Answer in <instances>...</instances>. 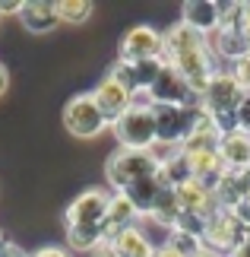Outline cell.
<instances>
[{
  "label": "cell",
  "mask_w": 250,
  "mask_h": 257,
  "mask_svg": "<svg viewBox=\"0 0 250 257\" xmlns=\"http://www.w3.org/2000/svg\"><path fill=\"white\" fill-rule=\"evenodd\" d=\"M67 244L73 251H98L108 241L102 225H67Z\"/></svg>",
  "instance_id": "44dd1931"
},
{
  "label": "cell",
  "mask_w": 250,
  "mask_h": 257,
  "mask_svg": "<svg viewBox=\"0 0 250 257\" xmlns=\"http://www.w3.org/2000/svg\"><path fill=\"white\" fill-rule=\"evenodd\" d=\"M187 162H190V172H193L196 181H203V184H209V187H215L218 178L228 175V169H225V162H222V156H218V150L193 153V156H187Z\"/></svg>",
  "instance_id": "d6986e66"
},
{
  "label": "cell",
  "mask_w": 250,
  "mask_h": 257,
  "mask_svg": "<svg viewBox=\"0 0 250 257\" xmlns=\"http://www.w3.org/2000/svg\"><path fill=\"white\" fill-rule=\"evenodd\" d=\"M95 257H117V254H114V248H111V244H102V248L95 251Z\"/></svg>",
  "instance_id": "74e56055"
},
{
  "label": "cell",
  "mask_w": 250,
  "mask_h": 257,
  "mask_svg": "<svg viewBox=\"0 0 250 257\" xmlns=\"http://www.w3.org/2000/svg\"><path fill=\"white\" fill-rule=\"evenodd\" d=\"M250 238V229L237 219L234 210H215L206 222V235H203V244L209 251L222 254V257H231L241 244Z\"/></svg>",
  "instance_id": "5b68a950"
},
{
  "label": "cell",
  "mask_w": 250,
  "mask_h": 257,
  "mask_svg": "<svg viewBox=\"0 0 250 257\" xmlns=\"http://www.w3.org/2000/svg\"><path fill=\"white\" fill-rule=\"evenodd\" d=\"M7 86H10V73H7V67L0 64V95L7 92Z\"/></svg>",
  "instance_id": "8d00e7d4"
},
{
  "label": "cell",
  "mask_w": 250,
  "mask_h": 257,
  "mask_svg": "<svg viewBox=\"0 0 250 257\" xmlns=\"http://www.w3.org/2000/svg\"><path fill=\"white\" fill-rule=\"evenodd\" d=\"M196 108H177V105H152L155 114V134L162 143H184V137L190 134Z\"/></svg>",
  "instance_id": "30bf717a"
},
{
  "label": "cell",
  "mask_w": 250,
  "mask_h": 257,
  "mask_svg": "<svg viewBox=\"0 0 250 257\" xmlns=\"http://www.w3.org/2000/svg\"><path fill=\"white\" fill-rule=\"evenodd\" d=\"M237 29H241V35H244L247 42H250V4H244V13H241V26H237Z\"/></svg>",
  "instance_id": "836d02e7"
},
{
  "label": "cell",
  "mask_w": 250,
  "mask_h": 257,
  "mask_svg": "<svg viewBox=\"0 0 250 257\" xmlns=\"http://www.w3.org/2000/svg\"><path fill=\"white\" fill-rule=\"evenodd\" d=\"M32 257H70V254H67L64 248H38Z\"/></svg>",
  "instance_id": "e575fe53"
},
{
  "label": "cell",
  "mask_w": 250,
  "mask_h": 257,
  "mask_svg": "<svg viewBox=\"0 0 250 257\" xmlns=\"http://www.w3.org/2000/svg\"><path fill=\"white\" fill-rule=\"evenodd\" d=\"M64 127H67L70 137H76V140H92V137H98L111 124L105 121V114L98 111L95 98L89 92V95H73L64 105Z\"/></svg>",
  "instance_id": "8992f818"
},
{
  "label": "cell",
  "mask_w": 250,
  "mask_h": 257,
  "mask_svg": "<svg viewBox=\"0 0 250 257\" xmlns=\"http://www.w3.org/2000/svg\"><path fill=\"white\" fill-rule=\"evenodd\" d=\"M206 216H196V213H187L181 210V216H177V222L171 225L174 232H187V235H193V238H203L206 235Z\"/></svg>",
  "instance_id": "83f0119b"
},
{
  "label": "cell",
  "mask_w": 250,
  "mask_h": 257,
  "mask_svg": "<svg viewBox=\"0 0 250 257\" xmlns=\"http://www.w3.org/2000/svg\"><path fill=\"white\" fill-rule=\"evenodd\" d=\"M212 191H215V203H218V210H234V206L244 200V191H241V184H237L234 172H228V175L218 178V184L212 187Z\"/></svg>",
  "instance_id": "603a6c76"
},
{
  "label": "cell",
  "mask_w": 250,
  "mask_h": 257,
  "mask_svg": "<svg viewBox=\"0 0 250 257\" xmlns=\"http://www.w3.org/2000/svg\"><path fill=\"white\" fill-rule=\"evenodd\" d=\"M165 64L174 67L177 73L190 83L196 95H203V89L209 86V80L222 70L218 57L209 48V38L199 35L196 29H190L184 23H174L171 29H165Z\"/></svg>",
  "instance_id": "6da1fadb"
},
{
  "label": "cell",
  "mask_w": 250,
  "mask_h": 257,
  "mask_svg": "<svg viewBox=\"0 0 250 257\" xmlns=\"http://www.w3.org/2000/svg\"><path fill=\"white\" fill-rule=\"evenodd\" d=\"M0 257H32V254H26V248H19L16 241H7L4 248H0Z\"/></svg>",
  "instance_id": "1f68e13d"
},
{
  "label": "cell",
  "mask_w": 250,
  "mask_h": 257,
  "mask_svg": "<svg viewBox=\"0 0 250 257\" xmlns=\"http://www.w3.org/2000/svg\"><path fill=\"white\" fill-rule=\"evenodd\" d=\"M136 216H139V210L130 203V197H127L124 191H114V194H111V203H108V213H105V222H102L105 241H111L114 235H121L124 229H130Z\"/></svg>",
  "instance_id": "2e32d148"
},
{
  "label": "cell",
  "mask_w": 250,
  "mask_h": 257,
  "mask_svg": "<svg viewBox=\"0 0 250 257\" xmlns=\"http://www.w3.org/2000/svg\"><path fill=\"white\" fill-rule=\"evenodd\" d=\"M234 178H237V184H241V191H244V197H247V194H250V169L234 172Z\"/></svg>",
  "instance_id": "d590c367"
},
{
  "label": "cell",
  "mask_w": 250,
  "mask_h": 257,
  "mask_svg": "<svg viewBox=\"0 0 250 257\" xmlns=\"http://www.w3.org/2000/svg\"><path fill=\"white\" fill-rule=\"evenodd\" d=\"M108 244L114 248L117 257H155V251H158L136 225H130V229H124L121 235H114Z\"/></svg>",
  "instance_id": "ac0fdd59"
},
{
  "label": "cell",
  "mask_w": 250,
  "mask_h": 257,
  "mask_svg": "<svg viewBox=\"0 0 250 257\" xmlns=\"http://www.w3.org/2000/svg\"><path fill=\"white\" fill-rule=\"evenodd\" d=\"M181 197H177V187H165L162 194H158V200L152 203V210H149V216H152L155 222H162V225H171L177 222V216H181Z\"/></svg>",
  "instance_id": "7402d4cb"
},
{
  "label": "cell",
  "mask_w": 250,
  "mask_h": 257,
  "mask_svg": "<svg viewBox=\"0 0 250 257\" xmlns=\"http://www.w3.org/2000/svg\"><path fill=\"white\" fill-rule=\"evenodd\" d=\"M181 23L196 29L199 35H215L218 26H222V16H218V0H187L181 7Z\"/></svg>",
  "instance_id": "7c38bea8"
},
{
  "label": "cell",
  "mask_w": 250,
  "mask_h": 257,
  "mask_svg": "<svg viewBox=\"0 0 250 257\" xmlns=\"http://www.w3.org/2000/svg\"><path fill=\"white\" fill-rule=\"evenodd\" d=\"M165 181H162V175H152V178H143V181H136V184H130L127 187V197H130V203L139 210V216H149V210H152V203L158 200V194L165 191Z\"/></svg>",
  "instance_id": "ffe728a7"
},
{
  "label": "cell",
  "mask_w": 250,
  "mask_h": 257,
  "mask_svg": "<svg viewBox=\"0 0 250 257\" xmlns=\"http://www.w3.org/2000/svg\"><path fill=\"white\" fill-rule=\"evenodd\" d=\"M111 131L117 137V143L124 146V150H139V153H149V146L158 140L155 134V114H152V102H149V95H136L133 105L127 108L124 117H117L111 124Z\"/></svg>",
  "instance_id": "7a4b0ae2"
},
{
  "label": "cell",
  "mask_w": 250,
  "mask_h": 257,
  "mask_svg": "<svg viewBox=\"0 0 250 257\" xmlns=\"http://www.w3.org/2000/svg\"><path fill=\"white\" fill-rule=\"evenodd\" d=\"M244 89L241 83L234 80V73L231 70H218L212 80H209V86L203 89V108L209 114H215V121L218 127H222V134L225 131H231L234 127V111H237V105L244 102Z\"/></svg>",
  "instance_id": "3957f363"
},
{
  "label": "cell",
  "mask_w": 250,
  "mask_h": 257,
  "mask_svg": "<svg viewBox=\"0 0 250 257\" xmlns=\"http://www.w3.org/2000/svg\"><path fill=\"white\" fill-rule=\"evenodd\" d=\"M209 48L218 61H228V64H237L241 57L250 54V42L241 35V29H218L215 35H209Z\"/></svg>",
  "instance_id": "e0dca14e"
},
{
  "label": "cell",
  "mask_w": 250,
  "mask_h": 257,
  "mask_svg": "<svg viewBox=\"0 0 250 257\" xmlns=\"http://www.w3.org/2000/svg\"><path fill=\"white\" fill-rule=\"evenodd\" d=\"M19 19H23V26L32 35H48V32H54V29L61 26V16H57L54 0H26Z\"/></svg>",
  "instance_id": "5bb4252c"
},
{
  "label": "cell",
  "mask_w": 250,
  "mask_h": 257,
  "mask_svg": "<svg viewBox=\"0 0 250 257\" xmlns=\"http://www.w3.org/2000/svg\"><path fill=\"white\" fill-rule=\"evenodd\" d=\"M108 203H111V194L102 191V187H89L76 197L73 203L67 206V225H102Z\"/></svg>",
  "instance_id": "9c48e42d"
},
{
  "label": "cell",
  "mask_w": 250,
  "mask_h": 257,
  "mask_svg": "<svg viewBox=\"0 0 250 257\" xmlns=\"http://www.w3.org/2000/svg\"><path fill=\"white\" fill-rule=\"evenodd\" d=\"M177 197H181V206L187 213H196V216H212L218 210L215 203V191L203 181H196V178H190V181H184L181 187H177Z\"/></svg>",
  "instance_id": "9a60e30c"
},
{
  "label": "cell",
  "mask_w": 250,
  "mask_h": 257,
  "mask_svg": "<svg viewBox=\"0 0 250 257\" xmlns=\"http://www.w3.org/2000/svg\"><path fill=\"white\" fill-rule=\"evenodd\" d=\"M92 98H95L98 111L105 114V121H108V124H114L117 117H124V114H127V108L133 105V98H136V95H130L121 83H114L111 76H105V80L92 89Z\"/></svg>",
  "instance_id": "8fae6325"
},
{
  "label": "cell",
  "mask_w": 250,
  "mask_h": 257,
  "mask_svg": "<svg viewBox=\"0 0 250 257\" xmlns=\"http://www.w3.org/2000/svg\"><path fill=\"white\" fill-rule=\"evenodd\" d=\"M234 213H237V219H241V222L247 225V229H250V194H247L244 200H241V203L234 206Z\"/></svg>",
  "instance_id": "4dcf8cb0"
},
{
  "label": "cell",
  "mask_w": 250,
  "mask_h": 257,
  "mask_svg": "<svg viewBox=\"0 0 250 257\" xmlns=\"http://www.w3.org/2000/svg\"><path fill=\"white\" fill-rule=\"evenodd\" d=\"M199 257H222V254H215V251H209V248H203V254Z\"/></svg>",
  "instance_id": "60d3db41"
},
{
  "label": "cell",
  "mask_w": 250,
  "mask_h": 257,
  "mask_svg": "<svg viewBox=\"0 0 250 257\" xmlns=\"http://www.w3.org/2000/svg\"><path fill=\"white\" fill-rule=\"evenodd\" d=\"M234 127H241V131L250 134V92L244 95V102L237 105V111H234Z\"/></svg>",
  "instance_id": "f546056e"
},
{
  "label": "cell",
  "mask_w": 250,
  "mask_h": 257,
  "mask_svg": "<svg viewBox=\"0 0 250 257\" xmlns=\"http://www.w3.org/2000/svg\"><path fill=\"white\" fill-rule=\"evenodd\" d=\"M108 76H111L114 83H121L130 95H143V92H139V83H136V67H133V64L117 61V64L111 67V70H108Z\"/></svg>",
  "instance_id": "4316f807"
},
{
  "label": "cell",
  "mask_w": 250,
  "mask_h": 257,
  "mask_svg": "<svg viewBox=\"0 0 250 257\" xmlns=\"http://www.w3.org/2000/svg\"><path fill=\"white\" fill-rule=\"evenodd\" d=\"M4 244H7V241H4V232H0V248H4Z\"/></svg>",
  "instance_id": "b9f144b4"
},
{
  "label": "cell",
  "mask_w": 250,
  "mask_h": 257,
  "mask_svg": "<svg viewBox=\"0 0 250 257\" xmlns=\"http://www.w3.org/2000/svg\"><path fill=\"white\" fill-rule=\"evenodd\" d=\"M231 73H234V80L241 83L244 92H250V54H247V57H241L237 64H231Z\"/></svg>",
  "instance_id": "f1b7e54d"
},
{
  "label": "cell",
  "mask_w": 250,
  "mask_h": 257,
  "mask_svg": "<svg viewBox=\"0 0 250 257\" xmlns=\"http://www.w3.org/2000/svg\"><path fill=\"white\" fill-rule=\"evenodd\" d=\"M158 175H162V181H165L168 187H181L184 181H190V178H193V172H190V162H187L184 153H177L171 162H165L162 169H158Z\"/></svg>",
  "instance_id": "cb8c5ba5"
},
{
  "label": "cell",
  "mask_w": 250,
  "mask_h": 257,
  "mask_svg": "<svg viewBox=\"0 0 250 257\" xmlns=\"http://www.w3.org/2000/svg\"><path fill=\"white\" fill-rule=\"evenodd\" d=\"M231 257H250V238H247V241H244V244H241V248H237Z\"/></svg>",
  "instance_id": "f35d334b"
},
{
  "label": "cell",
  "mask_w": 250,
  "mask_h": 257,
  "mask_svg": "<svg viewBox=\"0 0 250 257\" xmlns=\"http://www.w3.org/2000/svg\"><path fill=\"white\" fill-rule=\"evenodd\" d=\"M162 54H165V32H158L152 26H133L121 38V57L117 61L139 64V61H155Z\"/></svg>",
  "instance_id": "52a82bcc"
},
{
  "label": "cell",
  "mask_w": 250,
  "mask_h": 257,
  "mask_svg": "<svg viewBox=\"0 0 250 257\" xmlns=\"http://www.w3.org/2000/svg\"><path fill=\"white\" fill-rule=\"evenodd\" d=\"M10 13H23V4L19 0H0V16H10Z\"/></svg>",
  "instance_id": "d6a6232c"
},
{
  "label": "cell",
  "mask_w": 250,
  "mask_h": 257,
  "mask_svg": "<svg viewBox=\"0 0 250 257\" xmlns=\"http://www.w3.org/2000/svg\"><path fill=\"white\" fill-rule=\"evenodd\" d=\"M218 156H222L228 172H244L250 169V134L241 127H231V131L222 134L218 140Z\"/></svg>",
  "instance_id": "4fadbf2b"
},
{
  "label": "cell",
  "mask_w": 250,
  "mask_h": 257,
  "mask_svg": "<svg viewBox=\"0 0 250 257\" xmlns=\"http://www.w3.org/2000/svg\"><path fill=\"white\" fill-rule=\"evenodd\" d=\"M92 10L95 4H89V0H57V16H61V23H70V26L86 23L92 16Z\"/></svg>",
  "instance_id": "d4e9b609"
},
{
  "label": "cell",
  "mask_w": 250,
  "mask_h": 257,
  "mask_svg": "<svg viewBox=\"0 0 250 257\" xmlns=\"http://www.w3.org/2000/svg\"><path fill=\"white\" fill-rule=\"evenodd\" d=\"M158 175V165L149 153H139V150H117L108 156V165H105V181L114 187V191H127L130 184L143 181V178H152Z\"/></svg>",
  "instance_id": "277c9868"
},
{
  "label": "cell",
  "mask_w": 250,
  "mask_h": 257,
  "mask_svg": "<svg viewBox=\"0 0 250 257\" xmlns=\"http://www.w3.org/2000/svg\"><path fill=\"white\" fill-rule=\"evenodd\" d=\"M146 95H149L152 105H177V108H199L203 105V98L190 89V83L174 70V67H165L162 76L155 80V86L149 89Z\"/></svg>",
  "instance_id": "ba28073f"
},
{
  "label": "cell",
  "mask_w": 250,
  "mask_h": 257,
  "mask_svg": "<svg viewBox=\"0 0 250 257\" xmlns=\"http://www.w3.org/2000/svg\"><path fill=\"white\" fill-rule=\"evenodd\" d=\"M155 257H177V254H174L171 248H165V244H162V248H158V251H155Z\"/></svg>",
  "instance_id": "ab89813d"
},
{
  "label": "cell",
  "mask_w": 250,
  "mask_h": 257,
  "mask_svg": "<svg viewBox=\"0 0 250 257\" xmlns=\"http://www.w3.org/2000/svg\"><path fill=\"white\" fill-rule=\"evenodd\" d=\"M165 248H171L177 257H199L203 254V238H193V235H187V232H168V241H165Z\"/></svg>",
  "instance_id": "484cf974"
}]
</instances>
